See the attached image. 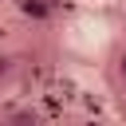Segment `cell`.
I'll return each instance as SVG.
<instances>
[{
  "mask_svg": "<svg viewBox=\"0 0 126 126\" xmlns=\"http://www.w3.org/2000/svg\"><path fill=\"white\" fill-rule=\"evenodd\" d=\"M114 75H118V83H126V51L114 59Z\"/></svg>",
  "mask_w": 126,
  "mask_h": 126,
  "instance_id": "7a4b0ae2",
  "label": "cell"
},
{
  "mask_svg": "<svg viewBox=\"0 0 126 126\" xmlns=\"http://www.w3.org/2000/svg\"><path fill=\"white\" fill-rule=\"evenodd\" d=\"M16 8H20L28 20H35V24H43V20L51 16V0H16Z\"/></svg>",
  "mask_w": 126,
  "mask_h": 126,
  "instance_id": "6da1fadb",
  "label": "cell"
}]
</instances>
